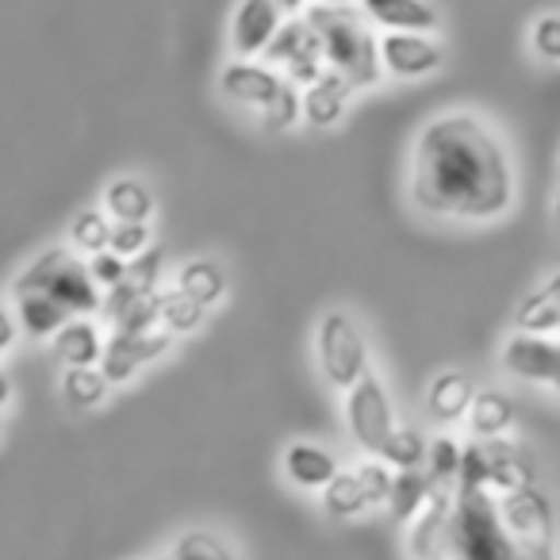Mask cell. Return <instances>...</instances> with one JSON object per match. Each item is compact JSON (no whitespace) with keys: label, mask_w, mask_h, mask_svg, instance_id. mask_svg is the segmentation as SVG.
I'll use <instances>...</instances> for the list:
<instances>
[{"label":"cell","mask_w":560,"mask_h":560,"mask_svg":"<svg viewBox=\"0 0 560 560\" xmlns=\"http://www.w3.org/2000/svg\"><path fill=\"white\" fill-rule=\"evenodd\" d=\"M529 50L541 62H560V12H545L529 27Z\"/></svg>","instance_id":"836d02e7"},{"label":"cell","mask_w":560,"mask_h":560,"mask_svg":"<svg viewBox=\"0 0 560 560\" xmlns=\"http://www.w3.org/2000/svg\"><path fill=\"white\" fill-rule=\"evenodd\" d=\"M9 396H12V384H9V376L0 373V407L9 404Z\"/></svg>","instance_id":"60d3db41"},{"label":"cell","mask_w":560,"mask_h":560,"mask_svg":"<svg viewBox=\"0 0 560 560\" xmlns=\"http://www.w3.org/2000/svg\"><path fill=\"white\" fill-rule=\"evenodd\" d=\"M62 396L73 411H89V407L104 404V396H108V376L101 369H66Z\"/></svg>","instance_id":"83f0119b"},{"label":"cell","mask_w":560,"mask_h":560,"mask_svg":"<svg viewBox=\"0 0 560 560\" xmlns=\"http://www.w3.org/2000/svg\"><path fill=\"white\" fill-rule=\"evenodd\" d=\"M476 392L480 388L472 384V376L460 373V369H445V373H438L427 388V415L434 422H442V427H453V422L468 419Z\"/></svg>","instance_id":"9a60e30c"},{"label":"cell","mask_w":560,"mask_h":560,"mask_svg":"<svg viewBox=\"0 0 560 560\" xmlns=\"http://www.w3.org/2000/svg\"><path fill=\"white\" fill-rule=\"evenodd\" d=\"M358 9L369 16V24L384 32H419L434 35L442 16L430 0H358Z\"/></svg>","instance_id":"5bb4252c"},{"label":"cell","mask_w":560,"mask_h":560,"mask_svg":"<svg viewBox=\"0 0 560 560\" xmlns=\"http://www.w3.org/2000/svg\"><path fill=\"white\" fill-rule=\"evenodd\" d=\"M112 219L108 211H81V219L70 226V242L81 254H104L112 249Z\"/></svg>","instance_id":"f546056e"},{"label":"cell","mask_w":560,"mask_h":560,"mask_svg":"<svg viewBox=\"0 0 560 560\" xmlns=\"http://www.w3.org/2000/svg\"><path fill=\"white\" fill-rule=\"evenodd\" d=\"M319 495H323V511H327V518H335V522H350V518H361L365 511H373V499H369L358 468H342V472H338L335 480L319 491Z\"/></svg>","instance_id":"ffe728a7"},{"label":"cell","mask_w":560,"mask_h":560,"mask_svg":"<svg viewBox=\"0 0 560 560\" xmlns=\"http://www.w3.org/2000/svg\"><path fill=\"white\" fill-rule=\"evenodd\" d=\"M353 93H358V89H353L350 81L338 78L335 70H327L315 85L304 89V119L312 127H335L338 119H342Z\"/></svg>","instance_id":"ac0fdd59"},{"label":"cell","mask_w":560,"mask_h":560,"mask_svg":"<svg viewBox=\"0 0 560 560\" xmlns=\"http://www.w3.org/2000/svg\"><path fill=\"white\" fill-rule=\"evenodd\" d=\"M158 560H238V552L208 529H188Z\"/></svg>","instance_id":"4316f807"},{"label":"cell","mask_w":560,"mask_h":560,"mask_svg":"<svg viewBox=\"0 0 560 560\" xmlns=\"http://www.w3.org/2000/svg\"><path fill=\"white\" fill-rule=\"evenodd\" d=\"M353 468H358V476H361V483H365L373 506H388L392 488H396V468L384 465L381 457H365L361 465H353Z\"/></svg>","instance_id":"d6a6232c"},{"label":"cell","mask_w":560,"mask_h":560,"mask_svg":"<svg viewBox=\"0 0 560 560\" xmlns=\"http://www.w3.org/2000/svg\"><path fill=\"white\" fill-rule=\"evenodd\" d=\"M460 457H465V445L457 438L442 434L430 442L427 453V476L434 480V488H457L460 480Z\"/></svg>","instance_id":"f1b7e54d"},{"label":"cell","mask_w":560,"mask_h":560,"mask_svg":"<svg viewBox=\"0 0 560 560\" xmlns=\"http://www.w3.org/2000/svg\"><path fill=\"white\" fill-rule=\"evenodd\" d=\"M434 480L427 476V468H415V472H396V488H392V499H388V511L399 526H411L419 518V511L430 503L434 495Z\"/></svg>","instance_id":"7402d4cb"},{"label":"cell","mask_w":560,"mask_h":560,"mask_svg":"<svg viewBox=\"0 0 560 560\" xmlns=\"http://www.w3.org/2000/svg\"><path fill=\"white\" fill-rule=\"evenodd\" d=\"M514 162L503 139L472 112H445L411 150V200L450 223H491L514 208Z\"/></svg>","instance_id":"6da1fadb"},{"label":"cell","mask_w":560,"mask_h":560,"mask_svg":"<svg viewBox=\"0 0 560 560\" xmlns=\"http://www.w3.org/2000/svg\"><path fill=\"white\" fill-rule=\"evenodd\" d=\"M284 27V9L280 0H242L231 20V47L234 55L246 62L269 50V43L277 39V32Z\"/></svg>","instance_id":"8fae6325"},{"label":"cell","mask_w":560,"mask_h":560,"mask_svg":"<svg viewBox=\"0 0 560 560\" xmlns=\"http://www.w3.org/2000/svg\"><path fill=\"white\" fill-rule=\"evenodd\" d=\"M104 211L116 223H147L150 211H154V196L147 192V185H139L131 177L112 180L108 192H104Z\"/></svg>","instance_id":"603a6c76"},{"label":"cell","mask_w":560,"mask_h":560,"mask_svg":"<svg viewBox=\"0 0 560 560\" xmlns=\"http://www.w3.org/2000/svg\"><path fill=\"white\" fill-rule=\"evenodd\" d=\"M170 342H173L170 330H147V335H124V330H116L112 342L104 346L101 373L108 376V384L131 381L142 365H150L154 358H162V353L170 350Z\"/></svg>","instance_id":"7c38bea8"},{"label":"cell","mask_w":560,"mask_h":560,"mask_svg":"<svg viewBox=\"0 0 560 560\" xmlns=\"http://www.w3.org/2000/svg\"><path fill=\"white\" fill-rule=\"evenodd\" d=\"M541 289H545V292H549V296H552V300H557V304H560V272H552V277H549V280H545Z\"/></svg>","instance_id":"ab89813d"},{"label":"cell","mask_w":560,"mask_h":560,"mask_svg":"<svg viewBox=\"0 0 560 560\" xmlns=\"http://www.w3.org/2000/svg\"><path fill=\"white\" fill-rule=\"evenodd\" d=\"M55 358L62 361L66 369H93L96 361L104 358V342L101 330L89 319H70L62 330L55 335Z\"/></svg>","instance_id":"d6986e66"},{"label":"cell","mask_w":560,"mask_h":560,"mask_svg":"<svg viewBox=\"0 0 560 560\" xmlns=\"http://www.w3.org/2000/svg\"><path fill=\"white\" fill-rule=\"evenodd\" d=\"M89 272H93V280L101 284V289H119L127 280V261L119 254H112V249H104V254H93V261H89Z\"/></svg>","instance_id":"d590c367"},{"label":"cell","mask_w":560,"mask_h":560,"mask_svg":"<svg viewBox=\"0 0 560 560\" xmlns=\"http://www.w3.org/2000/svg\"><path fill=\"white\" fill-rule=\"evenodd\" d=\"M430 560H560L557 549H529L506 529L499 495L457 488L453 511Z\"/></svg>","instance_id":"7a4b0ae2"},{"label":"cell","mask_w":560,"mask_h":560,"mask_svg":"<svg viewBox=\"0 0 560 560\" xmlns=\"http://www.w3.org/2000/svg\"><path fill=\"white\" fill-rule=\"evenodd\" d=\"M280 9H284V16H296V12L307 9V0H280Z\"/></svg>","instance_id":"f35d334b"},{"label":"cell","mask_w":560,"mask_h":560,"mask_svg":"<svg viewBox=\"0 0 560 560\" xmlns=\"http://www.w3.org/2000/svg\"><path fill=\"white\" fill-rule=\"evenodd\" d=\"M537 483V468L529 450H522L511 438H495V442H465V457H460V480L457 488L491 491V495H506Z\"/></svg>","instance_id":"277c9868"},{"label":"cell","mask_w":560,"mask_h":560,"mask_svg":"<svg viewBox=\"0 0 560 560\" xmlns=\"http://www.w3.org/2000/svg\"><path fill=\"white\" fill-rule=\"evenodd\" d=\"M147 249H150V226L147 223H116L112 226V254L142 257Z\"/></svg>","instance_id":"e575fe53"},{"label":"cell","mask_w":560,"mask_h":560,"mask_svg":"<svg viewBox=\"0 0 560 560\" xmlns=\"http://www.w3.org/2000/svg\"><path fill=\"white\" fill-rule=\"evenodd\" d=\"M203 312H208V307L188 300L180 289L162 292V327L170 330V335H192V330L203 323Z\"/></svg>","instance_id":"4dcf8cb0"},{"label":"cell","mask_w":560,"mask_h":560,"mask_svg":"<svg viewBox=\"0 0 560 560\" xmlns=\"http://www.w3.org/2000/svg\"><path fill=\"white\" fill-rule=\"evenodd\" d=\"M552 208H557V223H560V196H557V203H552Z\"/></svg>","instance_id":"ee69618b"},{"label":"cell","mask_w":560,"mask_h":560,"mask_svg":"<svg viewBox=\"0 0 560 560\" xmlns=\"http://www.w3.org/2000/svg\"><path fill=\"white\" fill-rule=\"evenodd\" d=\"M465 422L476 442H495V438H511L514 422H518V407H514V399L506 396V392L480 388Z\"/></svg>","instance_id":"e0dca14e"},{"label":"cell","mask_w":560,"mask_h":560,"mask_svg":"<svg viewBox=\"0 0 560 560\" xmlns=\"http://www.w3.org/2000/svg\"><path fill=\"white\" fill-rule=\"evenodd\" d=\"M427 453H430V442L422 430L396 427V434H392L388 445L381 450V460L396 468V472H415V468H427Z\"/></svg>","instance_id":"484cf974"},{"label":"cell","mask_w":560,"mask_h":560,"mask_svg":"<svg viewBox=\"0 0 560 560\" xmlns=\"http://www.w3.org/2000/svg\"><path fill=\"white\" fill-rule=\"evenodd\" d=\"M346 427H350L353 442L369 453V457H381V450L388 445V438L396 434V404H392L388 388L376 373H369L361 384H353L346 392Z\"/></svg>","instance_id":"52a82bcc"},{"label":"cell","mask_w":560,"mask_h":560,"mask_svg":"<svg viewBox=\"0 0 560 560\" xmlns=\"http://www.w3.org/2000/svg\"><path fill=\"white\" fill-rule=\"evenodd\" d=\"M304 16L319 35L327 70L346 78L353 89H373L384 78L381 35L358 4H312Z\"/></svg>","instance_id":"3957f363"},{"label":"cell","mask_w":560,"mask_h":560,"mask_svg":"<svg viewBox=\"0 0 560 560\" xmlns=\"http://www.w3.org/2000/svg\"><path fill=\"white\" fill-rule=\"evenodd\" d=\"M292 81L284 73H277L272 66H257V62H231L219 73V89H223L226 101L242 104V108H257L265 112L277 101Z\"/></svg>","instance_id":"4fadbf2b"},{"label":"cell","mask_w":560,"mask_h":560,"mask_svg":"<svg viewBox=\"0 0 560 560\" xmlns=\"http://www.w3.org/2000/svg\"><path fill=\"white\" fill-rule=\"evenodd\" d=\"M499 514H503L506 529L522 545H529V549H557V511H552V499L537 483L499 495Z\"/></svg>","instance_id":"9c48e42d"},{"label":"cell","mask_w":560,"mask_h":560,"mask_svg":"<svg viewBox=\"0 0 560 560\" xmlns=\"http://www.w3.org/2000/svg\"><path fill=\"white\" fill-rule=\"evenodd\" d=\"M557 338H560V335H557Z\"/></svg>","instance_id":"f6af8a7d"},{"label":"cell","mask_w":560,"mask_h":560,"mask_svg":"<svg viewBox=\"0 0 560 560\" xmlns=\"http://www.w3.org/2000/svg\"><path fill=\"white\" fill-rule=\"evenodd\" d=\"M177 289L185 292L188 300H196L200 307H211V304H219V300H223L226 277H223V269H219L215 261L200 257V261L180 265V272H177Z\"/></svg>","instance_id":"cb8c5ba5"},{"label":"cell","mask_w":560,"mask_h":560,"mask_svg":"<svg viewBox=\"0 0 560 560\" xmlns=\"http://www.w3.org/2000/svg\"><path fill=\"white\" fill-rule=\"evenodd\" d=\"M549 388H552V392H557V396H560V361H557V376H552V384H549Z\"/></svg>","instance_id":"b9f144b4"},{"label":"cell","mask_w":560,"mask_h":560,"mask_svg":"<svg viewBox=\"0 0 560 560\" xmlns=\"http://www.w3.org/2000/svg\"><path fill=\"white\" fill-rule=\"evenodd\" d=\"M158 269H162V254H158V249L150 246L147 254L139 257V261L127 265V284H135V289H142V292H154Z\"/></svg>","instance_id":"8d00e7d4"},{"label":"cell","mask_w":560,"mask_h":560,"mask_svg":"<svg viewBox=\"0 0 560 560\" xmlns=\"http://www.w3.org/2000/svg\"><path fill=\"white\" fill-rule=\"evenodd\" d=\"M315 4H353V0H315Z\"/></svg>","instance_id":"7bdbcfd3"},{"label":"cell","mask_w":560,"mask_h":560,"mask_svg":"<svg viewBox=\"0 0 560 560\" xmlns=\"http://www.w3.org/2000/svg\"><path fill=\"white\" fill-rule=\"evenodd\" d=\"M269 66H280L284 78L296 89H307L327 73V58H323V43L315 35V27L307 24V16L284 20V27L277 32V39L265 50Z\"/></svg>","instance_id":"ba28073f"},{"label":"cell","mask_w":560,"mask_h":560,"mask_svg":"<svg viewBox=\"0 0 560 560\" xmlns=\"http://www.w3.org/2000/svg\"><path fill=\"white\" fill-rule=\"evenodd\" d=\"M16 292H43V296L70 307L73 315H89L104 307L101 284L93 280L89 265H81L70 249H47L43 257H35L24 277L16 280Z\"/></svg>","instance_id":"5b68a950"},{"label":"cell","mask_w":560,"mask_h":560,"mask_svg":"<svg viewBox=\"0 0 560 560\" xmlns=\"http://www.w3.org/2000/svg\"><path fill=\"white\" fill-rule=\"evenodd\" d=\"M12 342H16V323H12V315L0 307V353H9Z\"/></svg>","instance_id":"74e56055"},{"label":"cell","mask_w":560,"mask_h":560,"mask_svg":"<svg viewBox=\"0 0 560 560\" xmlns=\"http://www.w3.org/2000/svg\"><path fill=\"white\" fill-rule=\"evenodd\" d=\"M300 119H304V93H300L296 85H289L269 108L261 112L265 131H289V127H296Z\"/></svg>","instance_id":"1f68e13d"},{"label":"cell","mask_w":560,"mask_h":560,"mask_svg":"<svg viewBox=\"0 0 560 560\" xmlns=\"http://www.w3.org/2000/svg\"><path fill=\"white\" fill-rule=\"evenodd\" d=\"M338 472H342V465H338V457L327 450V445L292 442L289 450H284V476H289L296 488L323 491Z\"/></svg>","instance_id":"2e32d148"},{"label":"cell","mask_w":560,"mask_h":560,"mask_svg":"<svg viewBox=\"0 0 560 560\" xmlns=\"http://www.w3.org/2000/svg\"><path fill=\"white\" fill-rule=\"evenodd\" d=\"M514 335H560V304L545 289L529 292L514 312Z\"/></svg>","instance_id":"d4e9b609"},{"label":"cell","mask_w":560,"mask_h":560,"mask_svg":"<svg viewBox=\"0 0 560 560\" xmlns=\"http://www.w3.org/2000/svg\"><path fill=\"white\" fill-rule=\"evenodd\" d=\"M381 62L384 73L399 81H419L430 78L445 66V47L434 35L419 32H384L381 35Z\"/></svg>","instance_id":"30bf717a"},{"label":"cell","mask_w":560,"mask_h":560,"mask_svg":"<svg viewBox=\"0 0 560 560\" xmlns=\"http://www.w3.org/2000/svg\"><path fill=\"white\" fill-rule=\"evenodd\" d=\"M16 307H20V327H24V335H32V338L58 335L66 323L78 319L70 307L43 296V292H16Z\"/></svg>","instance_id":"44dd1931"},{"label":"cell","mask_w":560,"mask_h":560,"mask_svg":"<svg viewBox=\"0 0 560 560\" xmlns=\"http://www.w3.org/2000/svg\"><path fill=\"white\" fill-rule=\"evenodd\" d=\"M315 353H319V369L327 376V384H335L338 392H350L353 384H361L373 373V358L361 327L346 312H327L315 335Z\"/></svg>","instance_id":"8992f818"}]
</instances>
